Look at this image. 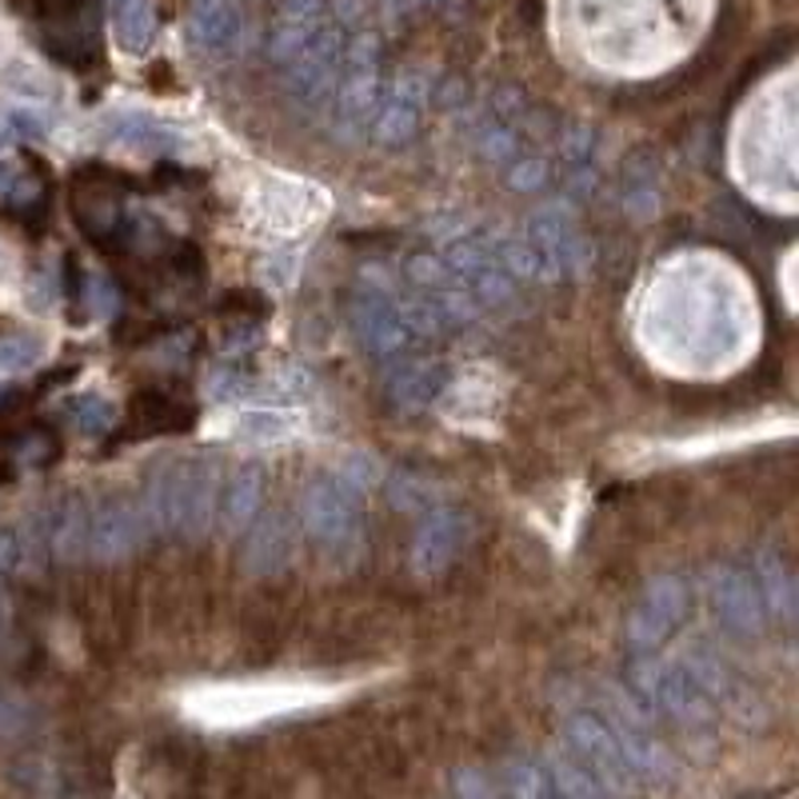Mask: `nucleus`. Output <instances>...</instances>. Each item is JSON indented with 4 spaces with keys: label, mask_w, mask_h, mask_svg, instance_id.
I'll return each instance as SVG.
<instances>
[{
    "label": "nucleus",
    "mask_w": 799,
    "mask_h": 799,
    "mask_svg": "<svg viewBox=\"0 0 799 799\" xmlns=\"http://www.w3.org/2000/svg\"><path fill=\"white\" fill-rule=\"evenodd\" d=\"M559 160H564V184L572 196H588L596 189V136L584 124L559 136Z\"/></svg>",
    "instance_id": "b1692460"
},
{
    "label": "nucleus",
    "mask_w": 799,
    "mask_h": 799,
    "mask_svg": "<svg viewBox=\"0 0 799 799\" xmlns=\"http://www.w3.org/2000/svg\"><path fill=\"white\" fill-rule=\"evenodd\" d=\"M419 117H424V84H419V80H396L388 89V97H380L368 140L380 144V149L408 144L419 129Z\"/></svg>",
    "instance_id": "f3484780"
},
{
    "label": "nucleus",
    "mask_w": 799,
    "mask_h": 799,
    "mask_svg": "<svg viewBox=\"0 0 799 799\" xmlns=\"http://www.w3.org/2000/svg\"><path fill=\"white\" fill-rule=\"evenodd\" d=\"M152 29H156V17H152L149 0H124L117 9V37L129 52L149 49Z\"/></svg>",
    "instance_id": "a878e982"
},
{
    "label": "nucleus",
    "mask_w": 799,
    "mask_h": 799,
    "mask_svg": "<svg viewBox=\"0 0 799 799\" xmlns=\"http://www.w3.org/2000/svg\"><path fill=\"white\" fill-rule=\"evenodd\" d=\"M192 24H196V37L204 49H212L216 57L224 52H236L240 44V12L232 0H196V12H192Z\"/></svg>",
    "instance_id": "5701e85b"
},
{
    "label": "nucleus",
    "mask_w": 799,
    "mask_h": 799,
    "mask_svg": "<svg viewBox=\"0 0 799 799\" xmlns=\"http://www.w3.org/2000/svg\"><path fill=\"white\" fill-rule=\"evenodd\" d=\"M444 384H448V368L428 356L392 360L388 376H384V392H388V400L400 412H419L428 408V404H436Z\"/></svg>",
    "instance_id": "a211bd4d"
},
{
    "label": "nucleus",
    "mask_w": 799,
    "mask_h": 799,
    "mask_svg": "<svg viewBox=\"0 0 799 799\" xmlns=\"http://www.w3.org/2000/svg\"><path fill=\"white\" fill-rule=\"evenodd\" d=\"M220 459L209 452L196 456H172L164 464H152L140 488V508L149 516L152 532H169L180 539L209 536L216 524V499H220Z\"/></svg>",
    "instance_id": "f257e3e1"
},
{
    "label": "nucleus",
    "mask_w": 799,
    "mask_h": 799,
    "mask_svg": "<svg viewBox=\"0 0 799 799\" xmlns=\"http://www.w3.org/2000/svg\"><path fill=\"white\" fill-rule=\"evenodd\" d=\"M439 256L448 260V269L456 272L459 289L476 300V309H499V304H512V300H516L519 280L499 264L496 249H492V236H484V232H456V236H448V244L439 249Z\"/></svg>",
    "instance_id": "1a4fd4ad"
},
{
    "label": "nucleus",
    "mask_w": 799,
    "mask_h": 799,
    "mask_svg": "<svg viewBox=\"0 0 799 799\" xmlns=\"http://www.w3.org/2000/svg\"><path fill=\"white\" fill-rule=\"evenodd\" d=\"M149 536V516L140 508V499L129 496V492L104 496L89 516V556L100 559V564H120V559L136 556Z\"/></svg>",
    "instance_id": "f8f14e48"
},
{
    "label": "nucleus",
    "mask_w": 799,
    "mask_h": 799,
    "mask_svg": "<svg viewBox=\"0 0 799 799\" xmlns=\"http://www.w3.org/2000/svg\"><path fill=\"white\" fill-rule=\"evenodd\" d=\"M380 104V64L372 44H356L348 57V69L340 72L336 92H332V132L336 140H368L372 117Z\"/></svg>",
    "instance_id": "9d476101"
},
{
    "label": "nucleus",
    "mask_w": 799,
    "mask_h": 799,
    "mask_svg": "<svg viewBox=\"0 0 799 799\" xmlns=\"http://www.w3.org/2000/svg\"><path fill=\"white\" fill-rule=\"evenodd\" d=\"M249 384H252V376L240 368V364H220V368H212V376H209V396L212 400H236V396L249 392Z\"/></svg>",
    "instance_id": "2f4dec72"
},
{
    "label": "nucleus",
    "mask_w": 799,
    "mask_h": 799,
    "mask_svg": "<svg viewBox=\"0 0 799 799\" xmlns=\"http://www.w3.org/2000/svg\"><path fill=\"white\" fill-rule=\"evenodd\" d=\"M69 419L84 432V436H100V432H109L112 424H117V408H112L104 396H84L72 404Z\"/></svg>",
    "instance_id": "c85d7f7f"
},
{
    "label": "nucleus",
    "mask_w": 799,
    "mask_h": 799,
    "mask_svg": "<svg viewBox=\"0 0 799 799\" xmlns=\"http://www.w3.org/2000/svg\"><path fill=\"white\" fill-rule=\"evenodd\" d=\"M619 200L628 216L651 220L659 212V160L651 152H631L619 172Z\"/></svg>",
    "instance_id": "4be33fe9"
},
{
    "label": "nucleus",
    "mask_w": 799,
    "mask_h": 799,
    "mask_svg": "<svg viewBox=\"0 0 799 799\" xmlns=\"http://www.w3.org/2000/svg\"><path fill=\"white\" fill-rule=\"evenodd\" d=\"M704 596H708L716 619L731 636L751 639L768 624V608L759 599L756 579H751V572L736 568V564H711L704 572Z\"/></svg>",
    "instance_id": "ddd939ff"
},
{
    "label": "nucleus",
    "mask_w": 799,
    "mask_h": 799,
    "mask_svg": "<svg viewBox=\"0 0 799 799\" xmlns=\"http://www.w3.org/2000/svg\"><path fill=\"white\" fill-rule=\"evenodd\" d=\"M249 536H244V548H240V564L244 572L256 579L280 576V572L292 564V552H296V516H289L284 508H269L252 519Z\"/></svg>",
    "instance_id": "2eb2a0df"
},
{
    "label": "nucleus",
    "mask_w": 799,
    "mask_h": 799,
    "mask_svg": "<svg viewBox=\"0 0 799 799\" xmlns=\"http://www.w3.org/2000/svg\"><path fill=\"white\" fill-rule=\"evenodd\" d=\"M84 309L97 320L117 312V289H112V280L104 276V272H92V276L84 280Z\"/></svg>",
    "instance_id": "473e14b6"
},
{
    "label": "nucleus",
    "mask_w": 799,
    "mask_h": 799,
    "mask_svg": "<svg viewBox=\"0 0 799 799\" xmlns=\"http://www.w3.org/2000/svg\"><path fill=\"white\" fill-rule=\"evenodd\" d=\"M524 236L544 269V280H572L591 269V240L584 236L568 204H559V200L532 212Z\"/></svg>",
    "instance_id": "6e6552de"
},
{
    "label": "nucleus",
    "mask_w": 799,
    "mask_h": 799,
    "mask_svg": "<svg viewBox=\"0 0 799 799\" xmlns=\"http://www.w3.org/2000/svg\"><path fill=\"white\" fill-rule=\"evenodd\" d=\"M472 536V524L464 512L456 508H432L428 516L419 519L416 536H412V572L424 579L448 572L459 559L464 544Z\"/></svg>",
    "instance_id": "4468645a"
},
{
    "label": "nucleus",
    "mask_w": 799,
    "mask_h": 799,
    "mask_svg": "<svg viewBox=\"0 0 799 799\" xmlns=\"http://www.w3.org/2000/svg\"><path fill=\"white\" fill-rule=\"evenodd\" d=\"M340 80V40L332 32H316L312 44L289 64V89L304 109L332 104Z\"/></svg>",
    "instance_id": "dca6fc26"
},
{
    "label": "nucleus",
    "mask_w": 799,
    "mask_h": 799,
    "mask_svg": "<svg viewBox=\"0 0 799 799\" xmlns=\"http://www.w3.org/2000/svg\"><path fill=\"white\" fill-rule=\"evenodd\" d=\"M759 588V599H763V608H768V619H779V624H791L796 619V576H791V564L779 552L763 548L756 556V572H751Z\"/></svg>",
    "instance_id": "412c9836"
},
{
    "label": "nucleus",
    "mask_w": 799,
    "mask_h": 799,
    "mask_svg": "<svg viewBox=\"0 0 799 799\" xmlns=\"http://www.w3.org/2000/svg\"><path fill=\"white\" fill-rule=\"evenodd\" d=\"M89 499L69 496L60 499L57 512L49 516V556H57L60 564H80L89 559Z\"/></svg>",
    "instance_id": "aec40b11"
},
{
    "label": "nucleus",
    "mask_w": 799,
    "mask_h": 799,
    "mask_svg": "<svg viewBox=\"0 0 799 799\" xmlns=\"http://www.w3.org/2000/svg\"><path fill=\"white\" fill-rule=\"evenodd\" d=\"M628 696L644 716L671 719L679 728H708L716 719V699L704 688V679L691 671L684 656L659 659L651 651H636L628 668Z\"/></svg>",
    "instance_id": "7ed1b4c3"
},
{
    "label": "nucleus",
    "mask_w": 799,
    "mask_h": 799,
    "mask_svg": "<svg viewBox=\"0 0 799 799\" xmlns=\"http://www.w3.org/2000/svg\"><path fill=\"white\" fill-rule=\"evenodd\" d=\"M292 428V419L276 408H256V412H244L236 424V432L244 439H284Z\"/></svg>",
    "instance_id": "c756f323"
},
{
    "label": "nucleus",
    "mask_w": 799,
    "mask_h": 799,
    "mask_svg": "<svg viewBox=\"0 0 799 799\" xmlns=\"http://www.w3.org/2000/svg\"><path fill=\"white\" fill-rule=\"evenodd\" d=\"M40 360V344L29 336H9L0 340V376H12V372L32 368Z\"/></svg>",
    "instance_id": "7c9ffc66"
},
{
    "label": "nucleus",
    "mask_w": 799,
    "mask_h": 799,
    "mask_svg": "<svg viewBox=\"0 0 799 799\" xmlns=\"http://www.w3.org/2000/svg\"><path fill=\"white\" fill-rule=\"evenodd\" d=\"M688 611H691V591L684 579L671 576V572L651 576L628 616L631 651H656L659 644L688 619Z\"/></svg>",
    "instance_id": "9b49d317"
},
{
    "label": "nucleus",
    "mask_w": 799,
    "mask_h": 799,
    "mask_svg": "<svg viewBox=\"0 0 799 799\" xmlns=\"http://www.w3.org/2000/svg\"><path fill=\"white\" fill-rule=\"evenodd\" d=\"M24 728V711L12 699H0V736H12V731Z\"/></svg>",
    "instance_id": "72a5a7b5"
},
{
    "label": "nucleus",
    "mask_w": 799,
    "mask_h": 799,
    "mask_svg": "<svg viewBox=\"0 0 799 799\" xmlns=\"http://www.w3.org/2000/svg\"><path fill=\"white\" fill-rule=\"evenodd\" d=\"M504 176H508V189L539 192L552 180V169H548V160H544V152L524 149V152H516L508 164H504Z\"/></svg>",
    "instance_id": "bb28decb"
},
{
    "label": "nucleus",
    "mask_w": 799,
    "mask_h": 799,
    "mask_svg": "<svg viewBox=\"0 0 799 799\" xmlns=\"http://www.w3.org/2000/svg\"><path fill=\"white\" fill-rule=\"evenodd\" d=\"M260 504H264V468L256 459H244L232 468L229 479H220L216 519L224 536H240L256 519Z\"/></svg>",
    "instance_id": "6ab92c4d"
},
{
    "label": "nucleus",
    "mask_w": 799,
    "mask_h": 799,
    "mask_svg": "<svg viewBox=\"0 0 799 799\" xmlns=\"http://www.w3.org/2000/svg\"><path fill=\"white\" fill-rule=\"evenodd\" d=\"M591 708L608 719L611 736L619 739V748H624V756H628L631 771H636V779H639V788L664 791V788L676 783V759H671V751L651 736L648 716L639 711V704L628 696V691L604 688Z\"/></svg>",
    "instance_id": "423d86ee"
},
{
    "label": "nucleus",
    "mask_w": 799,
    "mask_h": 799,
    "mask_svg": "<svg viewBox=\"0 0 799 799\" xmlns=\"http://www.w3.org/2000/svg\"><path fill=\"white\" fill-rule=\"evenodd\" d=\"M448 799H508L499 791L496 776L479 768H456L448 779Z\"/></svg>",
    "instance_id": "cd10ccee"
},
{
    "label": "nucleus",
    "mask_w": 799,
    "mask_h": 799,
    "mask_svg": "<svg viewBox=\"0 0 799 799\" xmlns=\"http://www.w3.org/2000/svg\"><path fill=\"white\" fill-rule=\"evenodd\" d=\"M559 751L591 779V788L604 799H636L644 791L628 756L619 748V739L611 736L608 719L599 716L596 708H576L564 716V724H559Z\"/></svg>",
    "instance_id": "39448f33"
},
{
    "label": "nucleus",
    "mask_w": 799,
    "mask_h": 799,
    "mask_svg": "<svg viewBox=\"0 0 799 799\" xmlns=\"http://www.w3.org/2000/svg\"><path fill=\"white\" fill-rule=\"evenodd\" d=\"M364 492L340 472H320L300 496V532L328 564H352L364 548Z\"/></svg>",
    "instance_id": "f03ea898"
},
{
    "label": "nucleus",
    "mask_w": 799,
    "mask_h": 799,
    "mask_svg": "<svg viewBox=\"0 0 799 799\" xmlns=\"http://www.w3.org/2000/svg\"><path fill=\"white\" fill-rule=\"evenodd\" d=\"M112 140L117 144H129L136 152H184L189 140L180 136L176 129L160 124L152 117H120L117 129H112Z\"/></svg>",
    "instance_id": "393cba45"
},
{
    "label": "nucleus",
    "mask_w": 799,
    "mask_h": 799,
    "mask_svg": "<svg viewBox=\"0 0 799 799\" xmlns=\"http://www.w3.org/2000/svg\"><path fill=\"white\" fill-rule=\"evenodd\" d=\"M352 332L360 348L376 360H400L416 348V324H412L408 289L396 276L376 269H364L352 289Z\"/></svg>",
    "instance_id": "20e7f679"
},
{
    "label": "nucleus",
    "mask_w": 799,
    "mask_h": 799,
    "mask_svg": "<svg viewBox=\"0 0 799 799\" xmlns=\"http://www.w3.org/2000/svg\"><path fill=\"white\" fill-rule=\"evenodd\" d=\"M496 783L508 799H604L564 751L508 756L499 763Z\"/></svg>",
    "instance_id": "0eeeda50"
}]
</instances>
